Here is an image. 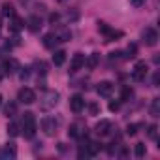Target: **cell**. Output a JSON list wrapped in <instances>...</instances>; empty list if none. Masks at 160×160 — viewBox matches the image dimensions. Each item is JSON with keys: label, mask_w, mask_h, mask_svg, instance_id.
Segmentation results:
<instances>
[{"label": "cell", "mask_w": 160, "mask_h": 160, "mask_svg": "<svg viewBox=\"0 0 160 160\" xmlns=\"http://www.w3.org/2000/svg\"><path fill=\"white\" fill-rule=\"evenodd\" d=\"M23 134H25V138H34V134H36V117H34V113H30V111H27L25 115H23Z\"/></svg>", "instance_id": "1"}, {"label": "cell", "mask_w": 160, "mask_h": 160, "mask_svg": "<svg viewBox=\"0 0 160 160\" xmlns=\"http://www.w3.org/2000/svg\"><path fill=\"white\" fill-rule=\"evenodd\" d=\"M58 98H60V94L57 92V91H45L43 92V96H42V100H40V106H42V109H53L57 104H58Z\"/></svg>", "instance_id": "2"}, {"label": "cell", "mask_w": 160, "mask_h": 160, "mask_svg": "<svg viewBox=\"0 0 160 160\" xmlns=\"http://www.w3.org/2000/svg\"><path fill=\"white\" fill-rule=\"evenodd\" d=\"M147 73H149V64L145 60H139V62H136V66L132 70V79L134 81H145Z\"/></svg>", "instance_id": "3"}, {"label": "cell", "mask_w": 160, "mask_h": 160, "mask_svg": "<svg viewBox=\"0 0 160 160\" xmlns=\"http://www.w3.org/2000/svg\"><path fill=\"white\" fill-rule=\"evenodd\" d=\"M98 32H102L104 36H106V42H111V40H115V38H122V32L121 30H113L111 27H108L106 23H98Z\"/></svg>", "instance_id": "4"}, {"label": "cell", "mask_w": 160, "mask_h": 160, "mask_svg": "<svg viewBox=\"0 0 160 160\" xmlns=\"http://www.w3.org/2000/svg\"><path fill=\"white\" fill-rule=\"evenodd\" d=\"M141 40H143L145 45L152 47V45H156V42H158V32H156L152 27H147V28L141 32Z\"/></svg>", "instance_id": "5"}, {"label": "cell", "mask_w": 160, "mask_h": 160, "mask_svg": "<svg viewBox=\"0 0 160 160\" xmlns=\"http://www.w3.org/2000/svg\"><path fill=\"white\" fill-rule=\"evenodd\" d=\"M17 100L21 102V104H34L36 102V92L32 91V89H28V87H23L21 91H19V94H17Z\"/></svg>", "instance_id": "6"}, {"label": "cell", "mask_w": 160, "mask_h": 160, "mask_svg": "<svg viewBox=\"0 0 160 160\" xmlns=\"http://www.w3.org/2000/svg\"><path fill=\"white\" fill-rule=\"evenodd\" d=\"M83 108H85V98H83L81 94H73V96L70 98V109H72L73 113H81Z\"/></svg>", "instance_id": "7"}, {"label": "cell", "mask_w": 160, "mask_h": 160, "mask_svg": "<svg viewBox=\"0 0 160 160\" xmlns=\"http://www.w3.org/2000/svg\"><path fill=\"white\" fill-rule=\"evenodd\" d=\"M83 66H85V55L83 53H75L73 58H72V62H70V73L79 72Z\"/></svg>", "instance_id": "8"}, {"label": "cell", "mask_w": 160, "mask_h": 160, "mask_svg": "<svg viewBox=\"0 0 160 160\" xmlns=\"http://www.w3.org/2000/svg\"><path fill=\"white\" fill-rule=\"evenodd\" d=\"M113 89H115V85H113L111 81H100L98 87H96V92H98L100 96H111Z\"/></svg>", "instance_id": "9"}, {"label": "cell", "mask_w": 160, "mask_h": 160, "mask_svg": "<svg viewBox=\"0 0 160 160\" xmlns=\"http://www.w3.org/2000/svg\"><path fill=\"white\" fill-rule=\"evenodd\" d=\"M42 128H43V132H45L47 136H53V134L57 132V121H55L53 117H45V119L42 121Z\"/></svg>", "instance_id": "10"}, {"label": "cell", "mask_w": 160, "mask_h": 160, "mask_svg": "<svg viewBox=\"0 0 160 160\" xmlns=\"http://www.w3.org/2000/svg\"><path fill=\"white\" fill-rule=\"evenodd\" d=\"M15 156H17L15 143H8L4 149H0V158L2 160H10V158H15Z\"/></svg>", "instance_id": "11"}, {"label": "cell", "mask_w": 160, "mask_h": 160, "mask_svg": "<svg viewBox=\"0 0 160 160\" xmlns=\"http://www.w3.org/2000/svg\"><path fill=\"white\" fill-rule=\"evenodd\" d=\"M42 27H43V23H42V19H40L38 15H30V17L27 19V28H28L30 32H40Z\"/></svg>", "instance_id": "12"}, {"label": "cell", "mask_w": 160, "mask_h": 160, "mask_svg": "<svg viewBox=\"0 0 160 160\" xmlns=\"http://www.w3.org/2000/svg\"><path fill=\"white\" fill-rule=\"evenodd\" d=\"M94 132H96L98 136H108V134L111 132V122H109V121H106V119H102L100 122H96Z\"/></svg>", "instance_id": "13"}, {"label": "cell", "mask_w": 160, "mask_h": 160, "mask_svg": "<svg viewBox=\"0 0 160 160\" xmlns=\"http://www.w3.org/2000/svg\"><path fill=\"white\" fill-rule=\"evenodd\" d=\"M85 130H87V128H85L83 124H77V122H75V124H72V126H70L68 134H70L72 138H77V139H81V138H83V136L87 134Z\"/></svg>", "instance_id": "14"}, {"label": "cell", "mask_w": 160, "mask_h": 160, "mask_svg": "<svg viewBox=\"0 0 160 160\" xmlns=\"http://www.w3.org/2000/svg\"><path fill=\"white\" fill-rule=\"evenodd\" d=\"M23 27H25V21L21 17H17V15H12L10 17V30L12 32H19Z\"/></svg>", "instance_id": "15"}, {"label": "cell", "mask_w": 160, "mask_h": 160, "mask_svg": "<svg viewBox=\"0 0 160 160\" xmlns=\"http://www.w3.org/2000/svg\"><path fill=\"white\" fill-rule=\"evenodd\" d=\"M58 42H60L58 36H57L55 32H51V34H47V36L43 38V47H45V49H55V45H57Z\"/></svg>", "instance_id": "16"}, {"label": "cell", "mask_w": 160, "mask_h": 160, "mask_svg": "<svg viewBox=\"0 0 160 160\" xmlns=\"http://www.w3.org/2000/svg\"><path fill=\"white\" fill-rule=\"evenodd\" d=\"M136 55H138V45L136 43H130L126 47V51L122 53V60H132V58H136Z\"/></svg>", "instance_id": "17"}, {"label": "cell", "mask_w": 160, "mask_h": 160, "mask_svg": "<svg viewBox=\"0 0 160 160\" xmlns=\"http://www.w3.org/2000/svg\"><path fill=\"white\" fill-rule=\"evenodd\" d=\"M17 70H21V66H19V62H17L15 58L6 60V66H4V72H6V73H15Z\"/></svg>", "instance_id": "18"}, {"label": "cell", "mask_w": 160, "mask_h": 160, "mask_svg": "<svg viewBox=\"0 0 160 160\" xmlns=\"http://www.w3.org/2000/svg\"><path fill=\"white\" fill-rule=\"evenodd\" d=\"M64 60H66V51H62V49L55 51V55H53V62H55V66H62Z\"/></svg>", "instance_id": "19"}, {"label": "cell", "mask_w": 160, "mask_h": 160, "mask_svg": "<svg viewBox=\"0 0 160 160\" xmlns=\"http://www.w3.org/2000/svg\"><path fill=\"white\" fill-rule=\"evenodd\" d=\"M98 62H100V55H98V53H92V55L85 60V64H87L89 70H94V68L98 66Z\"/></svg>", "instance_id": "20"}, {"label": "cell", "mask_w": 160, "mask_h": 160, "mask_svg": "<svg viewBox=\"0 0 160 160\" xmlns=\"http://www.w3.org/2000/svg\"><path fill=\"white\" fill-rule=\"evenodd\" d=\"M149 111H151V115H152V117H158V115H160V98H154V100H152V104H151V109H149Z\"/></svg>", "instance_id": "21"}, {"label": "cell", "mask_w": 160, "mask_h": 160, "mask_svg": "<svg viewBox=\"0 0 160 160\" xmlns=\"http://www.w3.org/2000/svg\"><path fill=\"white\" fill-rule=\"evenodd\" d=\"M2 15H6V17H12V15H15L13 4H10V2H4V6H2Z\"/></svg>", "instance_id": "22"}, {"label": "cell", "mask_w": 160, "mask_h": 160, "mask_svg": "<svg viewBox=\"0 0 160 160\" xmlns=\"http://www.w3.org/2000/svg\"><path fill=\"white\" fill-rule=\"evenodd\" d=\"M132 96H134V91H132L130 87H122V91H121V100H122V102H128Z\"/></svg>", "instance_id": "23"}, {"label": "cell", "mask_w": 160, "mask_h": 160, "mask_svg": "<svg viewBox=\"0 0 160 160\" xmlns=\"http://www.w3.org/2000/svg\"><path fill=\"white\" fill-rule=\"evenodd\" d=\"M134 152H136V156H138V158L145 156V152H147V149H145V143H136V147H134Z\"/></svg>", "instance_id": "24"}, {"label": "cell", "mask_w": 160, "mask_h": 160, "mask_svg": "<svg viewBox=\"0 0 160 160\" xmlns=\"http://www.w3.org/2000/svg\"><path fill=\"white\" fill-rule=\"evenodd\" d=\"M8 136H12V138L19 136V126H17L15 122H10V124H8Z\"/></svg>", "instance_id": "25"}, {"label": "cell", "mask_w": 160, "mask_h": 160, "mask_svg": "<svg viewBox=\"0 0 160 160\" xmlns=\"http://www.w3.org/2000/svg\"><path fill=\"white\" fill-rule=\"evenodd\" d=\"M15 113H17V104H13V102H12V104H8V106H6V115L12 119Z\"/></svg>", "instance_id": "26"}, {"label": "cell", "mask_w": 160, "mask_h": 160, "mask_svg": "<svg viewBox=\"0 0 160 160\" xmlns=\"http://www.w3.org/2000/svg\"><path fill=\"white\" fill-rule=\"evenodd\" d=\"M141 126H143V124H128V126H126V134H128V136H136Z\"/></svg>", "instance_id": "27"}, {"label": "cell", "mask_w": 160, "mask_h": 160, "mask_svg": "<svg viewBox=\"0 0 160 160\" xmlns=\"http://www.w3.org/2000/svg\"><path fill=\"white\" fill-rule=\"evenodd\" d=\"M156 134H158V126H156V124H151L149 130H147V136H149L151 139H156Z\"/></svg>", "instance_id": "28"}, {"label": "cell", "mask_w": 160, "mask_h": 160, "mask_svg": "<svg viewBox=\"0 0 160 160\" xmlns=\"http://www.w3.org/2000/svg\"><path fill=\"white\" fill-rule=\"evenodd\" d=\"M57 36H58L60 42H68V40L72 38V32H70V30H62V32H58Z\"/></svg>", "instance_id": "29"}, {"label": "cell", "mask_w": 160, "mask_h": 160, "mask_svg": "<svg viewBox=\"0 0 160 160\" xmlns=\"http://www.w3.org/2000/svg\"><path fill=\"white\" fill-rule=\"evenodd\" d=\"M121 55H122V51H113V53H109V58L111 60H119V58H122Z\"/></svg>", "instance_id": "30"}, {"label": "cell", "mask_w": 160, "mask_h": 160, "mask_svg": "<svg viewBox=\"0 0 160 160\" xmlns=\"http://www.w3.org/2000/svg\"><path fill=\"white\" fill-rule=\"evenodd\" d=\"M23 72H21V79L25 81V79H28V75H30V68H21Z\"/></svg>", "instance_id": "31"}, {"label": "cell", "mask_w": 160, "mask_h": 160, "mask_svg": "<svg viewBox=\"0 0 160 160\" xmlns=\"http://www.w3.org/2000/svg\"><path fill=\"white\" fill-rule=\"evenodd\" d=\"M130 4H132L134 8H141V6L145 4V0H130Z\"/></svg>", "instance_id": "32"}, {"label": "cell", "mask_w": 160, "mask_h": 160, "mask_svg": "<svg viewBox=\"0 0 160 160\" xmlns=\"http://www.w3.org/2000/svg\"><path fill=\"white\" fill-rule=\"evenodd\" d=\"M119 108H121V104H119V102H111V104H109V109H111V111H117Z\"/></svg>", "instance_id": "33"}, {"label": "cell", "mask_w": 160, "mask_h": 160, "mask_svg": "<svg viewBox=\"0 0 160 160\" xmlns=\"http://www.w3.org/2000/svg\"><path fill=\"white\" fill-rule=\"evenodd\" d=\"M58 21V13H51L49 15V23H57Z\"/></svg>", "instance_id": "34"}, {"label": "cell", "mask_w": 160, "mask_h": 160, "mask_svg": "<svg viewBox=\"0 0 160 160\" xmlns=\"http://www.w3.org/2000/svg\"><path fill=\"white\" fill-rule=\"evenodd\" d=\"M91 113H92V115L98 113V106H96V104H91Z\"/></svg>", "instance_id": "35"}, {"label": "cell", "mask_w": 160, "mask_h": 160, "mask_svg": "<svg viewBox=\"0 0 160 160\" xmlns=\"http://www.w3.org/2000/svg\"><path fill=\"white\" fill-rule=\"evenodd\" d=\"M4 75H6V72H4V68H0V81L4 79Z\"/></svg>", "instance_id": "36"}, {"label": "cell", "mask_w": 160, "mask_h": 160, "mask_svg": "<svg viewBox=\"0 0 160 160\" xmlns=\"http://www.w3.org/2000/svg\"><path fill=\"white\" fill-rule=\"evenodd\" d=\"M0 27H2V13H0Z\"/></svg>", "instance_id": "37"}, {"label": "cell", "mask_w": 160, "mask_h": 160, "mask_svg": "<svg viewBox=\"0 0 160 160\" xmlns=\"http://www.w3.org/2000/svg\"><path fill=\"white\" fill-rule=\"evenodd\" d=\"M19 2H23V4H25V2H28V0H19Z\"/></svg>", "instance_id": "38"}, {"label": "cell", "mask_w": 160, "mask_h": 160, "mask_svg": "<svg viewBox=\"0 0 160 160\" xmlns=\"http://www.w3.org/2000/svg\"><path fill=\"white\" fill-rule=\"evenodd\" d=\"M0 106H2V96H0Z\"/></svg>", "instance_id": "39"}, {"label": "cell", "mask_w": 160, "mask_h": 160, "mask_svg": "<svg viewBox=\"0 0 160 160\" xmlns=\"http://www.w3.org/2000/svg\"><path fill=\"white\" fill-rule=\"evenodd\" d=\"M58 2H64V0H58Z\"/></svg>", "instance_id": "40"}]
</instances>
